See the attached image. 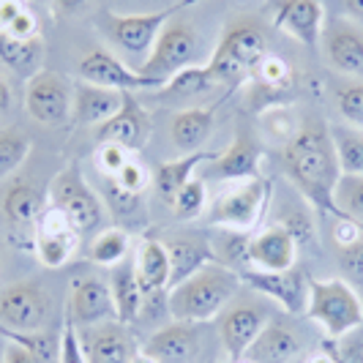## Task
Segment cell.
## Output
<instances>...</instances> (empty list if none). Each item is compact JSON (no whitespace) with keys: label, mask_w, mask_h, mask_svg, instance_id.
<instances>
[{"label":"cell","mask_w":363,"mask_h":363,"mask_svg":"<svg viewBox=\"0 0 363 363\" xmlns=\"http://www.w3.org/2000/svg\"><path fill=\"white\" fill-rule=\"evenodd\" d=\"M128 252H131V235L121 227H109L93 235L88 259L101 268H115L123 259H128Z\"/></svg>","instance_id":"33"},{"label":"cell","mask_w":363,"mask_h":363,"mask_svg":"<svg viewBox=\"0 0 363 363\" xmlns=\"http://www.w3.org/2000/svg\"><path fill=\"white\" fill-rule=\"evenodd\" d=\"M0 363H3V358H0Z\"/></svg>","instance_id":"57"},{"label":"cell","mask_w":363,"mask_h":363,"mask_svg":"<svg viewBox=\"0 0 363 363\" xmlns=\"http://www.w3.org/2000/svg\"><path fill=\"white\" fill-rule=\"evenodd\" d=\"M79 342H82V352L88 363H131L137 352L128 325L118 320L79 328Z\"/></svg>","instance_id":"19"},{"label":"cell","mask_w":363,"mask_h":363,"mask_svg":"<svg viewBox=\"0 0 363 363\" xmlns=\"http://www.w3.org/2000/svg\"><path fill=\"white\" fill-rule=\"evenodd\" d=\"M345 11L350 14V19L363 25V0H345Z\"/></svg>","instance_id":"53"},{"label":"cell","mask_w":363,"mask_h":363,"mask_svg":"<svg viewBox=\"0 0 363 363\" xmlns=\"http://www.w3.org/2000/svg\"><path fill=\"white\" fill-rule=\"evenodd\" d=\"M265 123H268V128L273 131V140H281L284 145L290 143L292 137H295V131L301 128V126H295V121L290 118V112L281 107L265 112Z\"/></svg>","instance_id":"45"},{"label":"cell","mask_w":363,"mask_h":363,"mask_svg":"<svg viewBox=\"0 0 363 363\" xmlns=\"http://www.w3.org/2000/svg\"><path fill=\"white\" fill-rule=\"evenodd\" d=\"M339 268L345 273V281H350L352 287L363 284V238H358L355 243L339 246Z\"/></svg>","instance_id":"42"},{"label":"cell","mask_w":363,"mask_h":363,"mask_svg":"<svg viewBox=\"0 0 363 363\" xmlns=\"http://www.w3.org/2000/svg\"><path fill=\"white\" fill-rule=\"evenodd\" d=\"M301 339L292 328L281 325V323H268L259 330L255 345L249 347V352L243 355V361L252 363H292L301 355Z\"/></svg>","instance_id":"26"},{"label":"cell","mask_w":363,"mask_h":363,"mask_svg":"<svg viewBox=\"0 0 363 363\" xmlns=\"http://www.w3.org/2000/svg\"><path fill=\"white\" fill-rule=\"evenodd\" d=\"M284 227H287V233L295 238V243L298 246H306L311 243V238H314V224H311V218L306 213H295L284 221Z\"/></svg>","instance_id":"47"},{"label":"cell","mask_w":363,"mask_h":363,"mask_svg":"<svg viewBox=\"0 0 363 363\" xmlns=\"http://www.w3.org/2000/svg\"><path fill=\"white\" fill-rule=\"evenodd\" d=\"M259 162H262V150L249 134H235L233 145L224 153H218L211 162V175L216 181H246V178H257L259 172Z\"/></svg>","instance_id":"25"},{"label":"cell","mask_w":363,"mask_h":363,"mask_svg":"<svg viewBox=\"0 0 363 363\" xmlns=\"http://www.w3.org/2000/svg\"><path fill=\"white\" fill-rule=\"evenodd\" d=\"M249 257H252V268L265 273H284L295 268L298 259V243L295 238L287 233L284 224H273L252 235V246H249Z\"/></svg>","instance_id":"21"},{"label":"cell","mask_w":363,"mask_h":363,"mask_svg":"<svg viewBox=\"0 0 363 363\" xmlns=\"http://www.w3.org/2000/svg\"><path fill=\"white\" fill-rule=\"evenodd\" d=\"M197 350H200V336L189 323H169L159 328L143 345V352L159 363H191L197 358Z\"/></svg>","instance_id":"23"},{"label":"cell","mask_w":363,"mask_h":363,"mask_svg":"<svg viewBox=\"0 0 363 363\" xmlns=\"http://www.w3.org/2000/svg\"><path fill=\"white\" fill-rule=\"evenodd\" d=\"M9 109H11V88H9V82L0 77V118H3Z\"/></svg>","instance_id":"52"},{"label":"cell","mask_w":363,"mask_h":363,"mask_svg":"<svg viewBox=\"0 0 363 363\" xmlns=\"http://www.w3.org/2000/svg\"><path fill=\"white\" fill-rule=\"evenodd\" d=\"M336 109L347 126L363 131V82H345L336 88Z\"/></svg>","instance_id":"39"},{"label":"cell","mask_w":363,"mask_h":363,"mask_svg":"<svg viewBox=\"0 0 363 363\" xmlns=\"http://www.w3.org/2000/svg\"><path fill=\"white\" fill-rule=\"evenodd\" d=\"M74 82L57 72L41 69L25 85V109L41 126H63L72 121Z\"/></svg>","instance_id":"9"},{"label":"cell","mask_w":363,"mask_h":363,"mask_svg":"<svg viewBox=\"0 0 363 363\" xmlns=\"http://www.w3.org/2000/svg\"><path fill=\"white\" fill-rule=\"evenodd\" d=\"M28 153H30V140L25 134H19V131L3 128L0 131V178L14 175L25 164Z\"/></svg>","instance_id":"37"},{"label":"cell","mask_w":363,"mask_h":363,"mask_svg":"<svg viewBox=\"0 0 363 363\" xmlns=\"http://www.w3.org/2000/svg\"><path fill=\"white\" fill-rule=\"evenodd\" d=\"M79 79L91 82V85H101V88H112L121 93H134V91H153L150 79L143 77L137 69L126 66L118 55H112L109 50L96 47L79 60Z\"/></svg>","instance_id":"14"},{"label":"cell","mask_w":363,"mask_h":363,"mask_svg":"<svg viewBox=\"0 0 363 363\" xmlns=\"http://www.w3.org/2000/svg\"><path fill=\"white\" fill-rule=\"evenodd\" d=\"M107 200H109V211L115 213V216H134L137 211H140V194H128L123 191L121 186H115V183L107 178Z\"/></svg>","instance_id":"44"},{"label":"cell","mask_w":363,"mask_h":363,"mask_svg":"<svg viewBox=\"0 0 363 363\" xmlns=\"http://www.w3.org/2000/svg\"><path fill=\"white\" fill-rule=\"evenodd\" d=\"M208 205H211V202H208L205 181L194 175V178L175 194L172 211H175V218H178V221H194V218H200L202 213L208 211Z\"/></svg>","instance_id":"36"},{"label":"cell","mask_w":363,"mask_h":363,"mask_svg":"<svg viewBox=\"0 0 363 363\" xmlns=\"http://www.w3.org/2000/svg\"><path fill=\"white\" fill-rule=\"evenodd\" d=\"M50 205L66 216V221L79 235L99 233V227L104 221V205L99 200V194L91 189V183L85 181V175H82L77 162H72L66 169H60L52 178V183H50Z\"/></svg>","instance_id":"6"},{"label":"cell","mask_w":363,"mask_h":363,"mask_svg":"<svg viewBox=\"0 0 363 363\" xmlns=\"http://www.w3.org/2000/svg\"><path fill=\"white\" fill-rule=\"evenodd\" d=\"M131 156H134V153H128L126 147L115 145V143H99L93 162H96V167L101 169L104 178H115V175L126 167V162L131 159Z\"/></svg>","instance_id":"40"},{"label":"cell","mask_w":363,"mask_h":363,"mask_svg":"<svg viewBox=\"0 0 363 363\" xmlns=\"http://www.w3.org/2000/svg\"><path fill=\"white\" fill-rule=\"evenodd\" d=\"M77 243H79V233L66 221L60 211L47 205L41 224H38V233L33 238V252H36L38 262L44 268H52V271L63 268L77 252Z\"/></svg>","instance_id":"16"},{"label":"cell","mask_w":363,"mask_h":363,"mask_svg":"<svg viewBox=\"0 0 363 363\" xmlns=\"http://www.w3.org/2000/svg\"><path fill=\"white\" fill-rule=\"evenodd\" d=\"M0 336H6L9 342L25 347V350H30L41 363L60 361V336H55V333H50V330H30V333L0 330Z\"/></svg>","instance_id":"35"},{"label":"cell","mask_w":363,"mask_h":363,"mask_svg":"<svg viewBox=\"0 0 363 363\" xmlns=\"http://www.w3.org/2000/svg\"><path fill=\"white\" fill-rule=\"evenodd\" d=\"M134 271L145 295L169 290V255H167L164 240L145 238L140 243L137 257H134Z\"/></svg>","instance_id":"30"},{"label":"cell","mask_w":363,"mask_h":363,"mask_svg":"<svg viewBox=\"0 0 363 363\" xmlns=\"http://www.w3.org/2000/svg\"><path fill=\"white\" fill-rule=\"evenodd\" d=\"M85 3H88V0H55V14H60V17L74 14V11H79Z\"/></svg>","instance_id":"51"},{"label":"cell","mask_w":363,"mask_h":363,"mask_svg":"<svg viewBox=\"0 0 363 363\" xmlns=\"http://www.w3.org/2000/svg\"><path fill=\"white\" fill-rule=\"evenodd\" d=\"M306 363H336V358H333V352H317Z\"/></svg>","instance_id":"54"},{"label":"cell","mask_w":363,"mask_h":363,"mask_svg":"<svg viewBox=\"0 0 363 363\" xmlns=\"http://www.w3.org/2000/svg\"><path fill=\"white\" fill-rule=\"evenodd\" d=\"M153 131V121L134 93H123V104L121 109L104 121L101 126H96V140L99 143H115V145L126 147L128 153L143 150Z\"/></svg>","instance_id":"13"},{"label":"cell","mask_w":363,"mask_h":363,"mask_svg":"<svg viewBox=\"0 0 363 363\" xmlns=\"http://www.w3.org/2000/svg\"><path fill=\"white\" fill-rule=\"evenodd\" d=\"M303 314L330 339H342L363 325V301L345 279H309V303Z\"/></svg>","instance_id":"4"},{"label":"cell","mask_w":363,"mask_h":363,"mask_svg":"<svg viewBox=\"0 0 363 363\" xmlns=\"http://www.w3.org/2000/svg\"><path fill=\"white\" fill-rule=\"evenodd\" d=\"M69 317L77 328L101 325L115 320V301L109 281H101L99 276H82L74 279L72 284V303H69Z\"/></svg>","instance_id":"18"},{"label":"cell","mask_w":363,"mask_h":363,"mask_svg":"<svg viewBox=\"0 0 363 363\" xmlns=\"http://www.w3.org/2000/svg\"><path fill=\"white\" fill-rule=\"evenodd\" d=\"M44 57V41L41 36L33 38H11L0 33V60L11 69V72L22 74V77H33L38 69V60Z\"/></svg>","instance_id":"32"},{"label":"cell","mask_w":363,"mask_h":363,"mask_svg":"<svg viewBox=\"0 0 363 363\" xmlns=\"http://www.w3.org/2000/svg\"><path fill=\"white\" fill-rule=\"evenodd\" d=\"M240 281L246 287L257 290L259 295L276 301L287 314H303L309 303V276L298 265L284 273H265V271H240Z\"/></svg>","instance_id":"12"},{"label":"cell","mask_w":363,"mask_h":363,"mask_svg":"<svg viewBox=\"0 0 363 363\" xmlns=\"http://www.w3.org/2000/svg\"><path fill=\"white\" fill-rule=\"evenodd\" d=\"M109 181L115 183V186H121L123 191H128V194H145V189L150 186V172L145 169V164H140L134 156L126 162V167L115 175V178H109Z\"/></svg>","instance_id":"41"},{"label":"cell","mask_w":363,"mask_h":363,"mask_svg":"<svg viewBox=\"0 0 363 363\" xmlns=\"http://www.w3.org/2000/svg\"><path fill=\"white\" fill-rule=\"evenodd\" d=\"M44 211H47V200L33 183L19 181L9 186L3 197V216H6L11 235L17 240H25L30 249H33V238L38 233Z\"/></svg>","instance_id":"15"},{"label":"cell","mask_w":363,"mask_h":363,"mask_svg":"<svg viewBox=\"0 0 363 363\" xmlns=\"http://www.w3.org/2000/svg\"><path fill=\"white\" fill-rule=\"evenodd\" d=\"M25 9V0H0V30H6Z\"/></svg>","instance_id":"49"},{"label":"cell","mask_w":363,"mask_h":363,"mask_svg":"<svg viewBox=\"0 0 363 363\" xmlns=\"http://www.w3.org/2000/svg\"><path fill=\"white\" fill-rule=\"evenodd\" d=\"M191 66H200V36L189 22L172 19L159 33L150 55L137 66V72L150 79L153 91H159L175 74Z\"/></svg>","instance_id":"5"},{"label":"cell","mask_w":363,"mask_h":363,"mask_svg":"<svg viewBox=\"0 0 363 363\" xmlns=\"http://www.w3.org/2000/svg\"><path fill=\"white\" fill-rule=\"evenodd\" d=\"M281 159H284L287 178L295 183V189L317 211H325L336 218L333 191L342 178V167L330 137V126H325L323 121L303 123L290 143L281 147Z\"/></svg>","instance_id":"1"},{"label":"cell","mask_w":363,"mask_h":363,"mask_svg":"<svg viewBox=\"0 0 363 363\" xmlns=\"http://www.w3.org/2000/svg\"><path fill=\"white\" fill-rule=\"evenodd\" d=\"M0 33H6V36H11V38H33L38 36V19L36 14L30 11V9H25L22 14H19L6 30H0Z\"/></svg>","instance_id":"46"},{"label":"cell","mask_w":363,"mask_h":363,"mask_svg":"<svg viewBox=\"0 0 363 363\" xmlns=\"http://www.w3.org/2000/svg\"><path fill=\"white\" fill-rule=\"evenodd\" d=\"M164 246H167V255H169V290L186 281L189 276L202 271L205 265L216 262L213 240L202 235V233H194V235L186 233V235H178L172 240H164Z\"/></svg>","instance_id":"22"},{"label":"cell","mask_w":363,"mask_h":363,"mask_svg":"<svg viewBox=\"0 0 363 363\" xmlns=\"http://www.w3.org/2000/svg\"><path fill=\"white\" fill-rule=\"evenodd\" d=\"M255 82L257 85H262L268 93H281L287 91L292 85V69L290 63L284 60V57H276V55H268L262 63H259V69L255 74Z\"/></svg>","instance_id":"38"},{"label":"cell","mask_w":363,"mask_h":363,"mask_svg":"<svg viewBox=\"0 0 363 363\" xmlns=\"http://www.w3.org/2000/svg\"><path fill=\"white\" fill-rule=\"evenodd\" d=\"M131 363H159V361H153L147 352H143V350H137L134 352V358H131Z\"/></svg>","instance_id":"55"},{"label":"cell","mask_w":363,"mask_h":363,"mask_svg":"<svg viewBox=\"0 0 363 363\" xmlns=\"http://www.w3.org/2000/svg\"><path fill=\"white\" fill-rule=\"evenodd\" d=\"M218 85L221 82L216 79V74L208 69V63H200V66H191L186 72L175 74L164 88L156 91V96L164 101H189V99H197V96L216 91Z\"/></svg>","instance_id":"31"},{"label":"cell","mask_w":363,"mask_h":363,"mask_svg":"<svg viewBox=\"0 0 363 363\" xmlns=\"http://www.w3.org/2000/svg\"><path fill=\"white\" fill-rule=\"evenodd\" d=\"M216 107L218 104H211V107H186L172 118L169 137H172V143H175V147L181 153L202 150V145L208 143V137L213 131Z\"/></svg>","instance_id":"28"},{"label":"cell","mask_w":363,"mask_h":363,"mask_svg":"<svg viewBox=\"0 0 363 363\" xmlns=\"http://www.w3.org/2000/svg\"><path fill=\"white\" fill-rule=\"evenodd\" d=\"M342 175H363V131L352 126H330Z\"/></svg>","instance_id":"34"},{"label":"cell","mask_w":363,"mask_h":363,"mask_svg":"<svg viewBox=\"0 0 363 363\" xmlns=\"http://www.w3.org/2000/svg\"><path fill=\"white\" fill-rule=\"evenodd\" d=\"M320 44L333 72L363 82V28L355 19H325Z\"/></svg>","instance_id":"11"},{"label":"cell","mask_w":363,"mask_h":363,"mask_svg":"<svg viewBox=\"0 0 363 363\" xmlns=\"http://www.w3.org/2000/svg\"><path fill=\"white\" fill-rule=\"evenodd\" d=\"M273 25L295 41L317 47L325 28V9L320 0H271Z\"/></svg>","instance_id":"17"},{"label":"cell","mask_w":363,"mask_h":363,"mask_svg":"<svg viewBox=\"0 0 363 363\" xmlns=\"http://www.w3.org/2000/svg\"><path fill=\"white\" fill-rule=\"evenodd\" d=\"M123 104V93L91 85V82H74L72 123L74 126H101Z\"/></svg>","instance_id":"24"},{"label":"cell","mask_w":363,"mask_h":363,"mask_svg":"<svg viewBox=\"0 0 363 363\" xmlns=\"http://www.w3.org/2000/svg\"><path fill=\"white\" fill-rule=\"evenodd\" d=\"M268 55H271L268 36L255 19H233V22H227L211 60H205V63L216 74L221 85L238 88V85L255 79L259 63Z\"/></svg>","instance_id":"3"},{"label":"cell","mask_w":363,"mask_h":363,"mask_svg":"<svg viewBox=\"0 0 363 363\" xmlns=\"http://www.w3.org/2000/svg\"><path fill=\"white\" fill-rule=\"evenodd\" d=\"M336 363H363V347L361 345H347L342 352H333Z\"/></svg>","instance_id":"50"},{"label":"cell","mask_w":363,"mask_h":363,"mask_svg":"<svg viewBox=\"0 0 363 363\" xmlns=\"http://www.w3.org/2000/svg\"><path fill=\"white\" fill-rule=\"evenodd\" d=\"M109 290H112V301H115V320L131 325L140 320V309L145 301V292L137 281V271H134V259H123L121 265L112 268L109 276Z\"/></svg>","instance_id":"29"},{"label":"cell","mask_w":363,"mask_h":363,"mask_svg":"<svg viewBox=\"0 0 363 363\" xmlns=\"http://www.w3.org/2000/svg\"><path fill=\"white\" fill-rule=\"evenodd\" d=\"M265 325H268V314L255 303H235L224 311L218 323V333H221V345L227 350L230 361H243V355L249 352V347L255 345V339Z\"/></svg>","instance_id":"20"},{"label":"cell","mask_w":363,"mask_h":363,"mask_svg":"<svg viewBox=\"0 0 363 363\" xmlns=\"http://www.w3.org/2000/svg\"><path fill=\"white\" fill-rule=\"evenodd\" d=\"M50 311L52 301L36 281H17L0 290V330H44Z\"/></svg>","instance_id":"10"},{"label":"cell","mask_w":363,"mask_h":363,"mask_svg":"<svg viewBox=\"0 0 363 363\" xmlns=\"http://www.w3.org/2000/svg\"><path fill=\"white\" fill-rule=\"evenodd\" d=\"M238 363H252V361H238Z\"/></svg>","instance_id":"56"},{"label":"cell","mask_w":363,"mask_h":363,"mask_svg":"<svg viewBox=\"0 0 363 363\" xmlns=\"http://www.w3.org/2000/svg\"><path fill=\"white\" fill-rule=\"evenodd\" d=\"M200 0H175L172 6H164L159 11L150 14H115L104 11L99 19V30L109 38V44H115L121 52L126 55H150L156 38L167 28L169 17H175L178 11L194 6Z\"/></svg>","instance_id":"7"},{"label":"cell","mask_w":363,"mask_h":363,"mask_svg":"<svg viewBox=\"0 0 363 363\" xmlns=\"http://www.w3.org/2000/svg\"><path fill=\"white\" fill-rule=\"evenodd\" d=\"M216 156L218 153H211V150H194V153H183V156L172 159V162L156 164V169H153V189H156V194L167 205H172L175 194L194 178V172L200 169L202 164L213 162Z\"/></svg>","instance_id":"27"},{"label":"cell","mask_w":363,"mask_h":363,"mask_svg":"<svg viewBox=\"0 0 363 363\" xmlns=\"http://www.w3.org/2000/svg\"><path fill=\"white\" fill-rule=\"evenodd\" d=\"M240 276L221 262H211L167 292V311L175 323H208L235 301Z\"/></svg>","instance_id":"2"},{"label":"cell","mask_w":363,"mask_h":363,"mask_svg":"<svg viewBox=\"0 0 363 363\" xmlns=\"http://www.w3.org/2000/svg\"><path fill=\"white\" fill-rule=\"evenodd\" d=\"M57 363H88L79 342V328L74 325L72 317H66L63 330H60V361Z\"/></svg>","instance_id":"43"},{"label":"cell","mask_w":363,"mask_h":363,"mask_svg":"<svg viewBox=\"0 0 363 363\" xmlns=\"http://www.w3.org/2000/svg\"><path fill=\"white\" fill-rule=\"evenodd\" d=\"M268 200H271V181H265L262 175L233 181L208 205V221L221 230L249 233L262 218Z\"/></svg>","instance_id":"8"},{"label":"cell","mask_w":363,"mask_h":363,"mask_svg":"<svg viewBox=\"0 0 363 363\" xmlns=\"http://www.w3.org/2000/svg\"><path fill=\"white\" fill-rule=\"evenodd\" d=\"M0 358H3V363H41L30 350L14 345V342H9V345L3 347V355Z\"/></svg>","instance_id":"48"}]
</instances>
